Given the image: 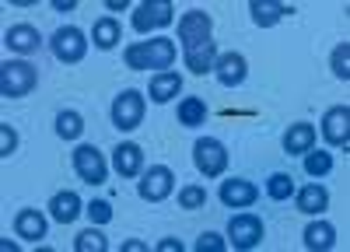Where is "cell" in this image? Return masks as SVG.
<instances>
[{"mask_svg":"<svg viewBox=\"0 0 350 252\" xmlns=\"http://www.w3.org/2000/svg\"><path fill=\"white\" fill-rule=\"evenodd\" d=\"M262 235H267V228H262V221L256 214H235L228 221V238L235 249H256Z\"/></svg>","mask_w":350,"mask_h":252,"instance_id":"obj_8","label":"cell"},{"mask_svg":"<svg viewBox=\"0 0 350 252\" xmlns=\"http://www.w3.org/2000/svg\"><path fill=\"white\" fill-rule=\"evenodd\" d=\"M193 161H196L203 179H217V176H224V168H228V148L221 144V140H214V137H200L193 144Z\"/></svg>","mask_w":350,"mask_h":252,"instance_id":"obj_3","label":"cell"},{"mask_svg":"<svg viewBox=\"0 0 350 252\" xmlns=\"http://www.w3.org/2000/svg\"><path fill=\"white\" fill-rule=\"evenodd\" d=\"M112 165H116V172H120L123 179L140 176V168H144V148L133 144V140H126V144H116V151H112Z\"/></svg>","mask_w":350,"mask_h":252,"instance_id":"obj_14","label":"cell"},{"mask_svg":"<svg viewBox=\"0 0 350 252\" xmlns=\"http://www.w3.org/2000/svg\"><path fill=\"white\" fill-rule=\"evenodd\" d=\"M179 207L183 210H203L207 207V189L203 186H183L179 189Z\"/></svg>","mask_w":350,"mask_h":252,"instance_id":"obj_29","label":"cell"},{"mask_svg":"<svg viewBox=\"0 0 350 252\" xmlns=\"http://www.w3.org/2000/svg\"><path fill=\"white\" fill-rule=\"evenodd\" d=\"M183 92V74H175V70H165V74H154L151 77V102L165 105L172 102L175 95Z\"/></svg>","mask_w":350,"mask_h":252,"instance_id":"obj_19","label":"cell"},{"mask_svg":"<svg viewBox=\"0 0 350 252\" xmlns=\"http://www.w3.org/2000/svg\"><path fill=\"white\" fill-rule=\"evenodd\" d=\"M88 217H92L95 224H109V221H112L109 200H92V204H88Z\"/></svg>","mask_w":350,"mask_h":252,"instance_id":"obj_34","label":"cell"},{"mask_svg":"<svg viewBox=\"0 0 350 252\" xmlns=\"http://www.w3.org/2000/svg\"><path fill=\"white\" fill-rule=\"evenodd\" d=\"M336 245V228L329 221H312L308 228H305V249L312 252H326Z\"/></svg>","mask_w":350,"mask_h":252,"instance_id":"obj_22","label":"cell"},{"mask_svg":"<svg viewBox=\"0 0 350 252\" xmlns=\"http://www.w3.org/2000/svg\"><path fill=\"white\" fill-rule=\"evenodd\" d=\"M39 70L25 60H4L0 67V95L4 98H25L28 92H36Z\"/></svg>","mask_w":350,"mask_h":252,"instance_id":"obj_2","label":"cell"},{"mask_svg":"<svg viewBox=\"0 0 350 252\" xmlns=\"http://www.w3.org/2000/svg\"><path fill=\"white\" fill-rule=\"evenodd\" d=\"M172 4L168 0H148V4H140L137 8V14H133V28L140 36H148V32H154V28H165V25H172Z\"/></svg>","mask_w":350,"mask_h":252,"instance_id":"obj_10","label":"cell"},{"mask_svg":"<svg viewBox=\"0 0 350 252\" xmlns=\"http://www.w3.org/2000/svg\"><path fill=\"white\" fill-rule=\"evenodd\" d=\"M8 49L14 53H36L42 46V36H39V28L36 25H11L8 28V36H4Z\"/></svg>","mask_w":350,"mask_h":252,"instance_id":"obj_16","label":"cell"},{"mask_svg":"<svg viewBox=\"0 0 350 252\" xmlns=\"http://www.w3.org/2000/svg\"><path fill=\"white\" fill-rule=\"evenodd\" d=\"M46 217L39 214V210H18L14 214V232H18V238H25V242H39V238H46Z\"/></svg>","mask_w":350,"mask_h":252,"instance_id":"obj_15","label":"cell"},{"mask_svg":"<svg viewBox=\"0 0 350 252\" xmlns=\"http://www.w3.org/2000/svg\"><path fill=\"white\" fill-rule=\"evenodd\" d=\"M267 196H270L273 204L291 200V196H295V176H291V172H270V179H267Z\"/></svg>","mask_w":350,"mask_h":252,"instance_id":"obj_27","label":"cell"},{"mask_svg":"<svg viewBox=\"0 0 350 252\" xmlns=\"http://www.w3.org/2000/svg\"><path fill=\"white\" fill-rule=\"evenodd\" d=\"M81 133H84V120H81V112H74V109L56 112V137H64V140H77Z\"/></svg>","mask_w":350,"mask_h":252,"instance_id":"obj_28","label":"cell"},{"mask_svg":"<svg viewBox=\"0 0 350 252\" xmlns=\"http://www.w3.org/2000/svg\"><path fill=\"white\" fill-rule=\"evenodd\" d=\"M144 249H148L144 242H126V245H123V252H144Z\"/></svg>","mask_w":350,"mask_h":252,"instance_id":"obj_37","label":"cell"},{"mask_svg":"<svg viewBox=\"0 0 350 252\" xmlns=\"http://www.w3.org/2000/svg\"><path fill=\"white\" fill-rule=\"evenodd\" d=\"M53 8H56V11H74L77 4H74V0H53Z\"/></svg>","mask_w":350,"mask_h":252,"instance_id":"obj_36","label":"cell"},{"mask_svg":"<svg viewBox=\"0 0 350 252\" xmlns=\"http://www.w3.org/2000/svg\"><path fill=\"white\" fill-rule=\"evenodd\" d=\"M49 49H53V56L60 64H77V60H84V53H88V36L81 32L77 25H64V28L53 32Z\"/></svg>","mask_w":350,"mask_h":252,"instance_id":"obj_5","label":"cell"},{"mask_svg":"<svg viewBox=\"0 0 350 252\" xmlns=\"http://www.w3.org/2000/svg\"><path fill=\"white\" fill-rule=\"evenodd\" d=\"M120 39H123V28H120V21H116V18H98V21H95V28H92L95 49L109 53V49L120 46Z\"/></svg>","mask_w":350,"mask_h":252,"instance_id":"obj_21","label":"cell"},{"mask_svg":"<svg viewBox=\"0 0 350 252\" xmlns=\"http://www.w3.org/2000/svg\"><path fill=\"white\" fill-rule=\"evenodd\" d=\"M214 77L224 84V88H239V84L249 77V64L242 53H221L214 64Z\"/></svg>","mask_w":350,"mask_h":252,"instance_id":"obj_13","label":"cell"},{"mask_svg":"<svg viewBox=\"0 0 350 252\" xmlns=\"http://www.w3.org/2000/svg\"><path fill=\"white\" fill-rule=\"evenodd\" d=\"M249 11H252V21H256L259 28H270V25H277L284 14H291V11H295V8L277 4V0H252V4H249Z\"/></svg>","mask_w":350,"mask_h":252,"instance_id":"obj_23","label":"cell"},{"mask_svg":"<svg viewBox=\"0 0 350 252\" xmlns=\"http://www.w3.org/2000/svg\"><path fill=\"white\" fill-rule=\"evenodd\" d=\"M105 8H109V11H123L126 0H105Z\"/></svg>","mask_w":350,"mask_h":252,"instance_id":"obj_38","label":"cell"},{"mask_svg":"<svg viewBox=\"0 0 350 252\" xmlns=\"http://www.w3.org/2000/svg\"><path fill=\"white\" fill-rule=\"evenodd\" d=\"M123 60L133 70H158V74H165L175 64V39L158 36V39H148V42H133V46H126Z\"/></svg>","mask_w":350,"mask_h":252,"instance_id":"obj_1","label":"cell"},{"mask_svg":"<svg viewBox=\"0 0 350 252\" xmlns=\"http://www.w3.org/2000/svg\"><path fill=\"white\" fill-rule=\"evenodd\" d=\"M172 189H175V176H172L168 165H151L148 172L140 176V196H144V200H151V204L172 196Z\"/></svg>","mask_w":350,"mask_h":252,"instance_id":"obj_9","label":"cell"},{"mask_svg":"<svg viewBox=\"0 0 350 252\" xmlns=\"http://www.w3.org/2000/svg\"><path fill=\"white\" fill-rule=\"evenodd\" d=\"M217 196H221V204L224 207H231V210H245V207H252L256 200H259V189H256V182H249V179H224L221 182V189H217Z\"/></svg>","mask_w":350,"mask_h":252,"instance_id":"obj_11","label":"cell"},{"mask_svg":"<svg viewBox=\"0 0 350 252\" xmlns=\"http://www.w3.org/2000/svg\"><path fill=\"white\" fill-rule=\"evenodd\" d=\"M315 148V126L312 123H295V126H287L284 133V151L287 154H305Z\"/></svg>","mask_w":350,"mask_h":252,"instance_id":"obj_18","label":"cell"},{"mask_svg":"<svg viewBox=\"0 0 350 252\" xmlns=\"http://www.w3.org/2000/svg\"><path fill=\"white\" fill-rule=\"evenodd\" d=\"M214 64H217V46L214 42H207V46H196V49H189L186 53V67H189V74H211L214 70Z\"/></svg>","mask_w":350,"mask_h":252,"instance_id":"obj_24","label":"cell"},{"mask_svg":"<svg viewBox=\"0 0 350 252\" xmlns=\"http://www.w3.org/2000/svg\"><path fill=\"white\" fill-rule=\"evenodd\" d=\"M301 168H305V176H312V179L329 176V172H333V154H329V151L312 148V151H305V154H301Z\"/></svg>","mask_w":350,"mask_h":252,"instance_id":"obj_26","label":"cell"},{"mask_svg":"<svg viewBox=\"0 0 350 252\" xmlns=\"http://www.w3.org/2000/svg\"><path fill=\"white\" fill-rule=\"evenodd\" d=\"M295 196H298V210L301 214H323L329 207V193H326V186H319V182H308L305 189H295Z\"/></svg>","mask_w":350,"mask_h":252,"instance_id":"obj_20","label":"cell"},{"mask_svg":"<svg viewBox=\"0 0 350 252\" xmlns=\"http://www.w3.org/2000/svg\"><path fill=\"white\" fill-rule=\"evenodd\" d=\"M144 109H148V105H144V95L137 88L120 92L116 102H112V126L123 130V133H133L144 123Z\"/></svg>","mask_w":350,"mask_h":252,"instance_id":"obj_4","label":"cell"},{"mask_svg":"<svg viewBox=\"0 0 350 252\" xmlns=\"http://www.w3.org/2000/svg\"><path fill=\"white\" fill-rule=\"evenodd\" d=\"M323 137L333 148H343V151L350 148V109L347 105H333L323 116Z\"/></svg>","mask_w":350,"mask_h":252,"instance_id":"obj_12","label":"cell"},{"mask_svg":"<svg viewBox=\"0 0 350 252\" xmlns=\"http://www.w3.org/2000/svg\"><path fill=\"white\" fill-rule=\"evenodd\" d=\"M74 172H77L81 182H88V186H102L105 176H109V165H105V158H102V151H98L95 144H81V148L74 151Z\"/></svg>","mask_w":350,"mask_h":252,"instance_id":"obj_7","label":"cell"},{"mask_svg":"<svg viewBox=\"0 0 350 252\" xmlns=\"http://www.w3.org/2000/svg\"><path fill=\"white\" fill-rule=\"evenodd\" d=\"M329 64H333V74H336L340 81H347V77H350V42H340V46L333 49Z\"/></svg>","mask_w":350,"mask_h":252,"instance_id":"obj_31","label":"cell"},{"mask_svg":"<svg viewBox=\"0 0 350 252\" xmlns=\"http://www.w3.org/2000/svg\"><path fill=\"white\" fill-rule=\"evenodd\" d=\"M74 249H77V252H105V249H109V242H105V235H102V232H92V228H88V232H81V235H77Z\"/></svg>","mask_w":350,"mask_h":252,"instance_id":"obj_30","label":"cell"},{"mask_svg":"<svg viewBox=\"0 0 350 252\" xmlns=\"http://www.w3.org/2000/svg\"><path fill=\"white\" fill-rule=\"evenodd\" d=\"M18 151V133H14V126H0V158H8V154H14Z\"/></svg>","mask_w":350,"mask_h":252,"instance_id":"obj_33","label":"cell"},{"mask_svg":"<svg viewBox=\"0 0 350 252\" xmlns=\"http://www.w3.org/2000/svg\"><path fill=\"white\" fill-rule=\"evenodd\" d=\"M179 42H183V49L189 53V49H196V46H207L211 42V32H214V18L207 14V11H186L183 18H179Z\"/></svg>","mask_w":350,"mask_h":252,"instance_id":"obj_6","label":"cell"},{"mask_svg":"<svg viewBox=\"0 0 350 252\" xmlns=\"http://www.w3.org/2000/svg\"><path fill=\"white\" fill-rule=\"evenodd\" d=\"M175 116H179V123L183 126H203L207 123V102L203 98H183L179 102V109H175Z\"/></svg>","mask_w":350,"mask_h":252,"instance_id":"obj_25","label":"cell"},{"mask_svg":"<svg viewBox=\"0 0 350 252\" xmlns=\"http://www.w3.org/2000/svg\"><path fill=\"white\" fill-rule=\"evenodd\" d=\"M228 249V242L217 235V232H203L200 238H196V252H224Z\"/></svg>","mask_w":350,"mask_h":252,"instance_id":"obj_32","label":"cell"},{"mask_svg":"<svg viewBox=\"0 0 350 252\" xmlns=\"http://www.w3.org/2000/svg\"><path fill=\"white\" fill-rule=\"evenodd\" d=\"M158 252H183V242L179 238H165V242H158Z\"/></svg>","mask_w":350,"mask_h":252,"instance_id":"obj_35","label":"cell"},{"mask_svg":"<svg viewBox=\"0 0 350 252\" xmlns=\"http://www.w3.org/2000/svg\"><path fill=\"white\" fill-rule=\"evenodd\" d=\"M49 214L56 224H70L81 217V196L74 189H64V193H56L53 200H49Z\"/></svg>","mask_w":350,"mask_h":252,"instance_id":"obj_17","label":"cell"}]
</instances>
